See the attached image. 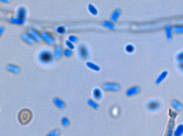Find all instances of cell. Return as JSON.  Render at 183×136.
<instances>
[{
  "instance_id": "d6a6232c",
  "label": "cell",
  "mask_w": 183,
  "mask_h": 136,
  "mask_svg": "<svg viewBox=\"0 0 183 136\" xmlns=\"http://www.w3.org/2000/svg\"><path fill=\"white\" fill-rule=\"evenodd\" d=\"M61 122H62V124H63L65 126H68V125H69V120L67 119V118H65V117L62 118Z\"/></svg>"
},
{
  "instance_id": "484cf974",
  "label": "cell",
  "mask_w": 183,
  "mask_h": 136,
  "mask_svg": "<svg viewBox=\"0 0 183 136\" xmlns=\"http://www.w3.org/2000/svg\"><path fill=\"white\" fill-rule=\"evenodd\" d=\"M56 31L59 34H64L66 32V28L63 26H59L56 28Z\"/></svg>"
},
{
  "instance_id": "8992f818",
  "label": "cell",
  "mask_w": 183,
  "mask_h": 136,
  "mask_svg": "<svg viewBox=\"0 0 183 136\" xmlns=\"http://www.w3.org/2000/svg\"><path fill=\"white\" fill-rule=\"evenodd\" d=\"M27 10L24 6H20L17 10V18L24 20L27 17Z\"/></svg>"
},
{
  "instance_id": "4316f807",
  "label": "cell",
  "mask_w": 183,
  "mask_h": 136,
  "mask_svg": "<svg viewBox=\"0 0 183 136\" xmlns=\"http://www.w3.org/2000/svg\"><path fill=\"white\" fill-rule=\"evenodd\" d=\"M175 33H183V26H175L173 28Z\"/></svg>"
},
{
  "instance_id": "ac0fdd59",
  "label": "cell",
  "mask_w": 183,
  "mask_h": 136,
  "mask_svg": "<svg viewBox=\"0 0 183 136\" xmlns=\"http://www.w3.org/2000/svg\"><path fill=\"white\" fill-rule=\"evenodd\" d=\"M62 54V48L60 46H56L55 49V54H54V56L57 59H60L61 56Z\"/></svg>"
},
{
  "instance_id": "e575fe53",
  "label": "cell",
  "mask_w": 183,
  "mask_h": 136,
  "mask_svg": "<svg viewBox=\"0 0 183 136\" xmlns=\"http://www.w3.org/2000/svg\"><path fill=\"white\" fill-rule=\"evenodd\" d=\"M179 68L180 69V70H181V71H183V62L181 63V64L179 65Z\"/></svg>"
},
{
  "instance_id": "836d02e7",
  "label": "cell",
  "mask_w": 183,
  "mask_h": 136,
  "mask_svg": "<svg viewBox=\"0 0 183 136\" xmlns=\"http://www.w3.org/2000/svg\"><path fill=\"white\" fill-rule=\"evenodd\" d=\"M167 136H172V129L171 128L169 129L168 132Z\"/></svg>"
},
{
  "instance_id": "6da1fadb",
  "label": "cell",
  "mask_w": 183,
  "mask_h": 136,
  "mask_svg": "<svg viewBox=\"0 0 183 136\" xmlns=\"http://www.w3.org/2000/svg\"><path fill=\"white\" fill-rule=\"evenodd\" d=\"M37 58L41 64L43 65H48L52 62L54 56H53L52 52L51 50L45 49L39 52Z\"/></svg>"
},
{
  "instance_id": "cb8c5ba5",
  "label": "cell",
  "mask_w": 183,
  "mask_h": 136,
  "mask_svg": "<svg viewBox=\"0 0 183 136\" xmlns=\"http://www.w3.org/2000/svg\"><path fill=\"white\" fill-rule=\"evenodd\" d=\"M125 50L128 53H131L135 51V48H134V46L132 44H128V45H127L125 46Z\"/></svg>"
},
{
  "instance_id": "4fadbf2b",
  "label": "cell",
  "mask_w": 183,
  "mask_h": 136,
  "mask_svg": "<svg viewBox=\"0 0 183 136\" xmlns=\"http://www.w3.org/2000/svg\"><path fill=\"white\" fill-rule=\"evenodd\" d=\"M86 66L89 68H90V69L93 70L95 71H100V67L99 66H97V64H94V63L91 62H87L86 63Z\"/></svg>"
},
{
  "instance_id": "83f0119b",
  "label": "cell",
  "mask_w": 183,
  "mask_h": 136,
  "mask_svg": "<svg viewBox=\"0 0 183 136\" xmlns=\"http://www.w3.org/2000/svg\"><path fill=\"white\" fill-rule=\"evenodd\" d=\"M176 59H177V61L183 62V51L179 52V53L177 55V56H176Z\"/></svg>"
},
{
  "instance_id": "603a6c76",
  "label": "cell",
  "mask_w": 183,
  "mask_h": 136,
  "mask_svg": "<svg viewBox=\"0 0 183 136\" xmlns=\"http://www.w3.org/2000/svg\"><path fill=\"white\" fill-rule=\"evenodd\" d=\"M102 23H103V26H106V27L108 28L109 29L113 30L115 28L114 25H113V23H112L109 22V21H103Z\"/></svg>"
},
{
  "instance_id": "ba28073f",
  "label": "cell",
  "mask_w": 183,
  "mask_h": 136,
  "mask_svg": "<svg viewBox=\"0 0 183 136\" xmlns=\"http://www.w3.org/2000/svg\"><path fill=\"white\" fill-rule=\"evenodd\" d=\"M41 37L42 39H43L46 42L48 43V44L52 45V44H54V39H53V37L48 33H47V32H43V33H42Z\"/></svg>"
},
{
  "instance_id": "2e32d148",
  "label": "cell",
  "mask_w": 183,
  "mask_h": 136,
  "mask_svg": "<svg viewBox=\"0 0 183 136\" xmlns=\"http://www.w3.org/2000/svg\"><path fill=\"white\" fill-rule=\"evenodd\" d=\"M7 69L9 70L10 72L14 73H17L20 71V68L17 66L15 65H12V64H9L8 65V66L7 67Z\"/></svg>"
},
{
  "instance_id": "d590c367",
  "label": "cell",
  "mask_w": 183,
  "mask_h": 136,
  "mask_svg": "<svg viewBox=\"0 0 183 136\" xmlns=\"http://www.w3.org/2000/svg\"><path fill=\"white\" fill-rule=\"evenodd\" d=\"M3 29H4V28L3 27H1V32H0V33H1V35L2 34V32L3 31Z\"/></svg>"
},
{
  "instance_id": "8fae6325",
  "label": "cell",
  "mask_w": 183,
  "mask_h": 136,
  "mask_svg": "<svg viewBox=\"0 0 183 136\" xmlns=\"http://www.w3.org/2000/svg\"><path fill=\"white\" fill-rule=\"evenodd\" d=\"M21 37H22L23 40L26 42L27 43L29 44H33L34 42V40L32 38L30 35L27 34V33H23V34L21 35Z\"/></svg>"
},
{
  "instance_id": "d6986e66",
  "label": "cell",
  "mask_w": 183,
  "mask_h": 136,
  "mask_svg": "<svg viewBox=\"0 0 183 136\" xmlns=\"http://www.w3.org/2000/svg\"><path fill=\"white\" fill-rule=\"evenodd\" d=\"M88 9H89V11L90 12V14L93 15V16H96L98 14V11H97L96 7H95L92 4H89V6H88Z\"/></svg>"
},
{
  "instance_id": "7a4b0ae2",
  "label": "cell",
  "mask_w": 183,
  "mask_h": 136,
  "mask_svg": "<svg viewBox=\"0 0 183 136\" xmlns=\"http://www.w3.org/2000/svg\"><path fill=\"white\" fill-rule=\"evenodd\" d=\"M78 54L79 57L82 60H85L89 56V50L85 44H81L78 48Z\"/></svg>"
},
{
  "instance_id": "d4e9b609",
  "label": "cell",
  "mask_w": 183,
  "mask_h": 136,
  "mask_svg": "<svg viewBox=\"0 0 183 136\" xmlns=\"http://www.w3.org/2000/svg\"><path fill=\"white\" fill-rule=\"evenodd\" d=\"M88 104L95 109H97L99 108V105L95 102H93V100H92V99H89L88 100Z\"/></svg>"
},
{
  "instance_id": "e0dca14e",
  "label": "cell",
  "mask_w": 183,
  "mask_h": 136,
  "mask_svg": "<svg viewBox=\"0 0 183 136\" xmlns=\"http://www.w3.org/2000/svg\"><path fill=\"white\" fill-rule=\"evenodd\" d=\"M183 134V124H181L175 130L174 136H181Z\"/></svg>"
},
{
  "instance_id": "7c38bea8",
  "label": "cell",
  "mask_w": 183,
  "mask_h": 136,
  "mask_svg": "<svg viewBox=\"0 0 183 136\" xmlns=\"http://www.w3.org/2000/svg\"><path fill=\"white\" fill-rule=\"evenodd\" d=\"M53 102H54V103H55V105L58 107V108L63 109L65 108V103L61 99H59L58 98H54Z\"/></svg>"
},
{
  "instance_id": "7402d4cb",
  "label": "cell",
  "mask_w": 183,
  "mask_h": 136,
  "mask_svg": "<svg viewBox=\"0 0 183 136\" xmlns=\"http://www.w3.org/2000/svg\"><path fill=\"white\" fill-rule=\"evenodd\" d=\"M172 105L177 110H181L182 108V106L181 103L177 100H173L172 102Z\"/></svg>"
},
{
  "instance_id": "4dcf8cb0",
  "label": "cell",
  "mask_w": 183,
  "mask_h": 136,
  "mask_svg": "<svg viewBox=\"0 0 183 136\" xmlns=\"http://www.w3.org/2000/svg\"><path fill=\"white\" fill-rule=\"evenodd\" d=\"M72 53H73L72 52L71 49H66L64 52V55H65L66 56H67V57H69V56H72Z\"/></svg>"
},
{
  "instance_id": "f546056e",
  "label": "cell",
  "mask_w": 183,
  "mask_h": 136,
  "mask_svg": "<svg viewBox=\"0 0 183 136\" xmlns=\"http://www.w3.org/2000/svg\"><path fill=\"white\" fill-rule=\"evenodd\" d=\"M59 134V130H53L51 132L50 134H48L47 136H58Z\"/></svg>"
},
{
  "instance_id": "9a60e30c",
  "label": "cell",
  "mask_w": 183,
  "mask_h": 136,
  "mask_svg": "<svg viewBox=\"0 0 183 136\" xmlns=\"http://www.w3.org/2000/svg\"><path fill=\"white\" fill-rule=\"evenodd\" d=\"M121 14V10L119 9H116V10H114L113 13H112V16H111V20L112 22H116L117 20L118 17H119Z\"/></svg>"
},
{
  "instance_id": "30bf717a",
  "label": "cell",
  "mask_w": 183,
  "mask_h": 136,
  "mask_svg": "<svg viewBox=\"0 0 183 136\" xmlns=\"http://www.w3.org/2000/svg\"><path fill=\"white\" fill-rule=\"evenodd\" d=\"M28 33H29L30 35L32 37V38L33 39L34 41H41V36L39 35V33H37L35 30L30 29L29 30H28Z\"/></svg>"
},
{
  "instance_id": "f1b7e54d",
  "label": "cell",
  "mask_w": 183,
  "mask_h": 136,
  "mask_svg": "<svg viewBox=\"0 0 183 136\" xmlns=\"http://www.w3.org/2000/svg\"><path fill=\"white\" fill-rule=\"evenodd\" d=\"M65 43H66V46L68 47V48L70 49H74V48H75V46H74V45L73 44V43L72 42H70V41H66L65 42Z\"/></svg>"
},
{
  "instance_id": "5b68a950",
  "label": "cell",
  "mask_w": 183,
  "mask_h": 136,
  "mask_svg": "<svg viewBox=\"0 0 183 136\" xmlns=\"http://www.w3.org/2000/svg\"><path fill=\"white\" fill-rule=\"evenodd\" d=\"M159 107L160 103L159 101L155 100V99L149 101L147 103V109L150 111H156L159 108Z\"/></svg>"
},
{
  "instance_id": "3957f363",
  "label": "cell",
  "mask_w": 183,
  "mask_h": 136,
  "mask_svg": "<svg viewBox=\"0 0 183 136\" xmlns=\"http://www.w3.org/2000/svg\"><path fill=\"white\" fill-rule=\"evenodd\" d=\"M31 116H32V114H31L30 110H23L20 113L19 118H20V120L21 123L25 124L29 121L31 118Z\"/></svg>"
},
{
  "instance_id": "1f68e13d",
  "label": "cell",
  "mask_w": 183,
  "mask_h": 136,
  "mask_svg": "<svg viewBox=\"0 0 183 136\" xmlns=\"http://www.w3.org/2000/svg\"><path fill=\"white\" fill-rule=\"evenodd\" d=\"M68 39H69V41L72 42H75V43L78 41V39L74 35L69 36Z\"/></svg>"
},
{
  "instance_id": "ffe728a7",
  "label": "cell",
  "mask_w": 183,
  "mask_h": 136,
  "mask_svg": "<svg viewBox=\"0 0 183 136\" xmlns=\"http://www.w3.org/2000/svg\"><path fill=\"white\" fill-rule=\"evenodd\" d=\"M10 22L12 24H16V25H23L25 23V20L19 18H11L10 19Z\"/></svg>"
},
{
  "instance_id": "277c9868",
  "label": "cell",
  "mask_w": 183,
  "mask_h": 136,
  "mask_svg": "<svg viewBox=\"0 0 183 136\" xmlns=\"http://www.w3.org/2000/svg\"><path fill=\"white\" fill-rule=\"evenodd\" d=\"M103 88L105 91H118L120 89V86L119 84L113 82H108L103 84Z\"/></svg>"
},
{
  "instance_id": "5bb4252c",
  "label": "cell",
  "mask_w": 183,
  "mask_h": 136,
  "mask_svg": "<svg viewBox=\"0 0 183 136\" xmlns=\"http://www.w3.org/2000/svg\"><path fill=\"white\" fill-rule=\"evenodd\" d=\"M167 75H168L167 71H163L162 73H161V75L159 76V77L157 78L156 81H155V83H156V84H159V83H161V82L163 81V80L165 79V78L167 76Z\"/></svg>"
},
{
  "instance_id": "52a82bcc",
  "label": "cell",
  "mask_w": 183,
  "mask_h": 136,
  "mask_svg": "<svg viewBox=\"0 0 183 136\" xmlns=\"http://www.w3.org/2000/svg\"><path fill=\"white\" fill-rule=\"evenodd\" d=\"M92 97L96 101L101 100L103 98V92L101 90L97 87L93 89V91H92Z\"/></svg>"
},
{
  "instance_id": "44dd1931",
  "label": "cell",
  "mask_w": 183,
  "mask_h": 136,
  "mask_svg": "<svg viewBox=\"0 0 183 136\" xmlns=\"http://www.w3.org/2000/svg\"><path fill=\"white\" fill-rule=\"evenodd\" d=\"M165 32H166V37H167L168 39L172 40V28L170 25H167L165 28Z\"/></svg>"
},
{
  "instance_id": "9c48e42d",
  "label": "cell",
  "mask_w": 183,
  "mask_h": 136,
  "mask_svg": "<svg viewBox=\"0 0 183 136\" xmlns=\"http://www.w3.org/2000/svg\"><path fill=\"white\" fill-rule=\"evenodd\" d=\"M139 92H140V88L138 86H134V87H130L129 89H128L126 94L128 96H131L139 93Z\"/></svg>"
}]
</instances>
